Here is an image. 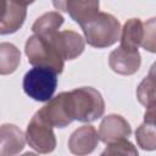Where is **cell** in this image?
Returning a JSON list of instances; mask_svg holds the SVG:
<instances>
[{
    "label": "cell",
    "mask_w": 156,
    "mask_h": 156,
    "mask_svg": "<svg viewBox=\"0 0 156 156\" xmlns=\"http://www.w3.org/2000/svg\"><path fill=\"white\" fill-rule=\"evenodd\" d=\"M40 37V35H39ZM46 38L63 60H74L82 55L85 48L84 38L73 30L55 32Z\"/></svg>",
    "instance_id": "cell-8"
},
{
    "label": "cell",
    "mask_w": 156,
    "mask_h": 156,
    "mask_svg": "<svg viewBox=\"0 0 156 156\" xmlns=\"http://www.w3.org/2000/svg\"><path fill=\"white\" fill-rule=\"evenodd\" d=\"M24 136L27 144L39 154H50L56 147V136L52 127L38 111L29 121Z\"/></svg>",
    "instance_id": "cell-6"
},
{
    "label": "cell",
    "mask_w": 156,
    "mask_h": 156,
    "mask_svg": "<svg viewBox=\"0 0 156 156\" xmlns=\"http://www.w3.org/2000/svg\"><path fill=\"white\" fill-rule=\"evenodd\" d=\"M57 73L50 68L34 66L23 77V90L33 100L46 102L50 100L57 88Z\"/></svg>",
    "instance_id": "cell-3"
},
{
    "label": "cell",
    "mask_w": 156,
    "mask_h": 156,
    "mask_svg": "<svg viewBox=\"0 0 156 156\" xmlns=\"http://www.w3.org/2000/svg\"><path fill=\"white\" fill-rule=\"evenodd\" d=\"M99 141L100 139L95 127L90 124H85L79 127L71 134L67 145L72 154L83 156L91 154L96 149Z\"/></svg>",
    "instance_id": "cell-11"
},
{
    "label": "cell",
    "mask_w": 156,
    "mask_h": 156,
    "mask_svg": "<svg viewBox=\"0 0 156 156\" xmlns=\"http://www.w3.org/2000/svg\"><path fill=\"white\" fill-rule=\"evenodd\" d=\"M108 65L111 69L122 76H130L138 72L141 65V56L138 50L118 46L108 55Z\"/></svg>",
    "instance_id": "cell-10"
},
{
    "label": "cell",
    "mask_w": 156,
    "mask_h": 156,
    "mask_svg": "<svg viewBox=\"0 0 156 156\" xmlns=\"http://www.w3.org/2000/svg\"><path fill=\"white\" fill-rule=\"evenodd\" d=\"M63 16L58 11H50L45 12L40 17L37 18V21L32 26V32L40 37H48L60 29V27L63 24Z\"/></svg>",
    "instance_id": "cell-16"
},
{
    "label": "cell",
    "mask_w": 156,
    "mask_h": 156,
    "mask_svg": "<svg viewBox=\"0 0 156 156\" xmlns=\"http://www.w3.org/2000/svg\"><path fill=\"white\" fill-rule=\"evenodd\" d=\"M27 17V6H23L13 0L7 1L6 10L0 18V34L7 35L16 33L22 28Z\"/></svg>",
    "instance_id": "cell-14"
},
{
    "label": "cell",
    "mask_w": 156,
    "mask_h": 156,
    "mask_svg": "<svg viewBox=\"0 0 156 156\" xmlns=\"http://www.w3.org/2000/svg\"><path fill=\"white\" fill-rule=\"evenodd\" d=\"M24 52L32 66L50 68L57 74L63 71L65 60L44 37H39L37 34L30 35L26 41Z\"/></svg>",
    "instance_id": "cell-4"
},
{
    "label": "cell",
    "mask_w": 156,
    "mask_h": 156,
    "mask_svg": "<svg viewBox=\"0 0 156 156\" xmlns=\"http://www.w3.org/2000/svg\"><path fill=\"white\" fill-rule=\"evenodd\" d=\"M85 41L98 49L108 48L119 40L121 23L111 13L98 12L94 17L80 24Z\"/></svg>",
    "instance_id": "cell-1"
},
{
    "label": "cell",
    "mask_w": 156,
    "mask_h": 156,
    "mask_svg": "<svg viewBox=\"0 0 156 156\" xmlns=\"http://www.w3.org/2000/svg\"><path fill=\"white\" fill-rule=\"evenodd\" d=\"M106 149L101 152V155H130V156H138L136 147L128 140V138L118 139L116 141L106 144Z\"/></svg>",
    "instance_id": "cell-19"
},
{
    "label": "cell",
    "mask_w": 156,
    "mask_h": 156,
    "mask_svg": "<svg viewBox=\"0 0 156 156\" xmlns=\"http://www.w3.org/2000/svg\"><path fill=\"white\" fill-rule=\"evenodd\" d=\"M69 104L73 121L94 122L102 117L105 112V101L101 93L91 87H82L69 91Z\"/></svg>",
    "instance_id": "cell-2"
},
{
    "label": "cell",
    "mask_w": 156,
    "mask_h": 156,
    "mask_svg": "<svg viewBox=\"0 0 156 156\" xmlns=\"http://www.w3.org/2000/svg\"><path fill=\"white\" fill-rule=\"evenodd\" d=\"M56 10L66 12L79 26L99 12V0H52Z\"/></svg>",
    "instance_id": "cell-9"
},
{
    "label": "cell",
    "mask_w": 156,
    "mask_h": 156,
    "mask_svg": "<svg viewBox=\"0 0 156 156\" xmlns=\"http://www.w3.org/2000/svg\"><path fill=\"white\" fill-rule=\"evenodd\" d=\"M154 66L149 76H146L136 89V98L146 108H155V73Z\"/></svg>",
    "instance_id": "cell-18"
},
{
    "label": "cell",
    "mask_w": 156,
    "mask_h": 156,
    "mask_svg": "<svg viewBox=\"0 0 156 156\" xmlns=\"http://www.w3.org/2000/svg\"><path fill=\"white\" fill-rule=\"evenodd\" d=\"M21 63L20 49L12 43H0V74L7 76L13 73Z\"/></svg>",
    "instance_id": "cell-17"
},
{
    "label": "cell",
    "mask_w": 156,
    "mask_h": 156,
    "mask_svg": "<svg viewBox=\"0 0 156 156\" xmlns=\"http://www.w3.org/2000/svg\"><path fill=\"white\" fill-rule=\"evenodd\" d=\"M121 46L130 50H138L139 46L150 52H155V18L143 22L140 18L128 20L119 35Z\"/></svg>",
    "instance_id": "cell-5"
},
{
    "label": "cell",
    "mask_w": 156,
    "mask_h": 156,
    "mask_svg": "<svg viewBox=\"0 0 156 156\" xmlns=\"http://www.w3.org/2000/svg\"><path fill=\"white\" fill-rule=\"evenodd\" d=\"M38 112L51 127H67L73 122L69 104V91H62L51 98Z\"/></svg>",
    "instance_id": "cell-7"
},
{
    "label": "cell",
    "mask_w": 156,
    "mask_h": 156,
    "mask_svg": "<svg viewBox=\"0 0 156 156\" xmlns=\"http://www.w3.org/2000/svg\"><path fill=\"white\" fill-rule=\"evenodd\" d=\"M7 1H9V0H0V18H1V16L4 15V12H5V10H6Z\"/></svg>",
    "instance_id": "cell-20"
},
{
    "label": "cell",
    "mask_w": 156,
    "mask_h": 156,
    "mask_svg": "<svg viewBox=\"0 0 156 156\" xmlns=\"http://www.w3.org/2000/svg\"><path fill=\"white\" fill-rule=\"evenodd\" d=\"M130 133H132V127L129 122L121 115L112 113L104 117V119L100 123L98 134H99V139L102 143L108 144L118 139L128 138Z\"/></svg>",
    "instance_id": "cell-12"
},
{
    "label": "cell",
    "mask_w": 156,
    "mask_h": 156,
    "mask_svg": "<svg viewBox=\"0 0 156 156\" xmlns=\"http://www.w3.org/2000/svg\"><path fill=\"white\" fill-rule=\"evenodd\" d=\"M135 139L143 150H155L156 133H155V108H146L144 122L135 130Z\"/></svg>",
    "instance_id": "cell-15"
},
{
    "label": "cell",
    "mask_w": 156,
    "mask_h": 156,
    "mask_svg": "<svg viewBox=\"0 0 156 156\" xmlns=\"http://www.w3.org/2000/svg\"><path fill=\"white\" fill-rule=\"evenodd\" d=\"M26 144V136L20 127L11 123L0 126V156H15Z\"/></svg>",
    "instance_id": "cell-13"
},
{
    "label": "cell",
    "mask_w": 156,
    "mask_h": 156,
    "mask_svg": "<svg viewBox=\"0 0 156 156\" xmlns=\"http://www.w3.org/2000/svg\"><path fill=\"white\" fill-rule=\"evenodd\" d=\"M13 1H16V2H18V4L23 5V6H28V5L33 4L35 0H13Z\"/></svg>",
    "instance_id": "cell-21"
}]
</instances>
